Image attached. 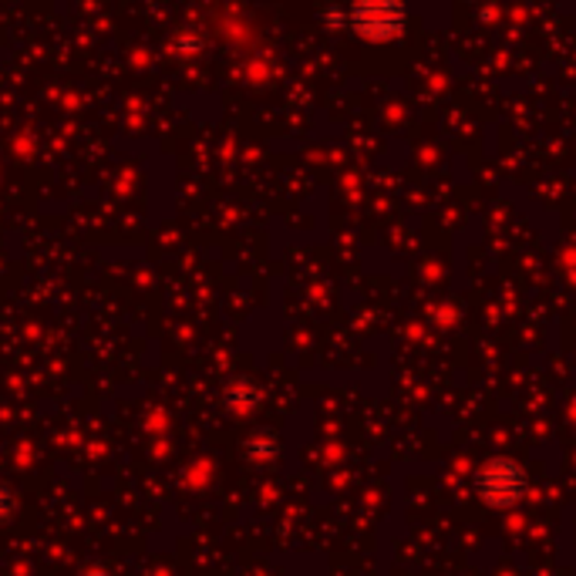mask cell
<instances>
[{
    "instance_id": "7a4b0ae2",
    "label": "cell",
    "mask_w": 576,
    "mask_h": 576,
    "mask_svg": "<svg viewBox=\"0 0 576 576\" xmlns=\"http://www.w3.org/2000/svg\"><path fill=\"white\" fill-rule=\"evenodd\" d=\"M409 24V11L401 4H358L348 11V27L367 41H395Z\"/></svg>"
},
{
    "instance_id": "6da1fadb",
    "label": "cell",
    "mask_w": 576,
    "mask_h": 576,
    "mask_svg": "<svg viewBox=\"0 0 576 576\" xmlns=\"http://www.w3.org/2000/svg\"><path fill=\"white\" fill-rule=\"evenodd\" d=\"M476 489L489 510H513L526 499L529 476L516 459H489L476 472Z\"/></svg>"
}]
</instances>
